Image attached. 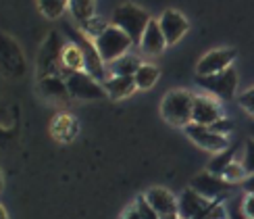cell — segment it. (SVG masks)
<instances>
[{
    "label": "cell",
    "instance_id": "1",
    "mask_svg": "<svg viewBox=\"0 0 254 219\" xmlns=\"http://www.w3.org/2000/svg\"><path fill=\"white\" fill-rule=\"evenodd\" d=\"M192 109H194V94L188 90H171L163 98L161 113L167 123L177 128H188L192 123Z\"/></svg>",
    "mask_w": 254,
    "mask_h": 219
},
{
    "label": "cell",
    "instance_id": "2",
    "mask_svg": "<svg viewBox=\"0 0 254 219\" xmlns=\"http://www.w3.org/2000/svg\"><path fill=\"white\" fill-rule=\"evenodd\" d=\"M111 23L115 27L123 29L125 34L131 38L133 44L140 46L144 31H146L148 23H150V15H148L144 8L135 6V4H121V6L115 8Z\"/></svg>",
    "mask_w": 254,
    "mask_h": 219
},
{
    "label": "cell",
    "instance_id": "3",
    "mask_svg": "<svg viewBox=\"0 0 254 219\" xmlns=\"http://www.w3.org/2000/svg\"><path fill=\"white\" fill-rule=\"evenodd\" d=\"M94 44H96V48H98L100 59L107 63V65H111V63H115L117 59L127 55V50L133 46V42L123 29L115 27L111 23V25L104 27V31L96 40H94Z\"/></svg>",
    "mask_w": 254,
    "mask_h": 219
},
{
    "label": "cell",
    "instance_id": "4",
    "mask_svg": "<svg viewBox=\"0 0 254 219\" xmlns=\"http://www.w3.org/2000/svg\"><path fill=\"white\" fill-rule=\"evenodd\" d=\"M67 34H69L71 42H75V44L81 48V52H83V61H86V73H88V75H92L94 79H98L100 83H104L111 75H107V73H109L107 63L100 59L98 48H96V44H94V40L88 38L83 31H75V29H71V27H67Z\"/></svg>",
    "mask_w": 254,
    "mask_h": 219
},
{
    "label": "cell",
    "instance_id": "5",
    "mask_svg": "<svg viewBox=\"0 0 254 219\" xmlns=\"http://www.w3.org/2000/svg\"><path fill=\"white\" fill-rule=\"evenodd\" d=\"M196 81L202 90H206L208 94H213V96H217L221 100H231L236 96V90H238V73L234 67L221 71L217 75L196 77Z\"/></svg>",
    "mask_w": 254,
    "mask_h": 219
},
{
    "label": "cell",
    "instance_id": "6",
    "mask_svg": "<svg viewBox=\"0 0 254 219\" xmlns=\"http://www.w3.org/2000/svg\"><path fill=\"white\" fill-rule=\"evenodd\" d=\"M63 42L59 38V34H50V38L46 40L44 48L40 52V75L42 77H48V75H61V77H69V73L63 67Z\"/></svg>",
    "mask_w": 254,
    "mask_h": 219
},
{
    "label": "cell",
    "instance_id": "7",
    "mask_svg": "<svg viewBox=\"0 0 254 219\" xmlns=\"http://www.w3.org/2000/svg\"><path fill=\"white\" fill-rule=\"evenodd\" d=\"M67 90H69V96L81 98V100H100L107 96V90H104L102 83L98 79H94L92 75H88L86 71L69 73Z\"/></svg>",
    "mask_w": 254,
    "mask_h": 219
},
{
    "label": "cell",
    "instance_id": "8",
    "mask_svg": "<svg viewBox=\"0 0 254 219\" xmlns=\"http://www.w3.org/2000/svg\"><path fill=\"white\" fill-rule=\"evenodd\" d=\"M236 57H238V52L234 48H217V50L206 52L196 65V77L217 75V73L229 69L234 65Z\"/></svg>",
    "mask_w": 254,
    "mask_h": 219
},
{
    "label": "cell",
    "instance_id": "9",
    "mask_svg": "<svg viewBox=\"0 0 254 219\" xmlns=\"http://www.w3.org/2000/svg\"><path fill=\"white\" fill-rule=\"evenodd\" d=\"M192 190H196L200 196H204L206 201L210 203H221V198L227 196L231 184H227L221 175H215L210 171H204V173H198L192 184H190Z\"/></svg>",
    "mask_w": 254,
    "mask_h": 219
},
{
    "label": "cell",
    "instance_id": "10",
    "mask_svg": "<svg viewBox=\"0 0 254 219\" xmlns=\"http://www.w3.org/2000/svg\"><path fill=\"white\" fill-rule=\"evenodd\" d=\"M186 134L192 138V142H196L200 148H204L208 152H223L225 148H229V140L227 136H221L217 132H213L206 125H198V123H190L186 128Z\"/></svg>",
    "mask_w": 254,
    "mask_h": 219
},
{
    "label": "cell",
    "instance_id": "11",
    "mask_svg": "<svg viewBox=\"0 0 254 219\" xmlns=\"http://www.w3.org/2000/svg\"><path fill=\"white\" fill-rule=\"evenodd\" d=\"M0 67L8 75L21 77L25 73V59L21 48L8 36H0Z\"/></svg>",
    "mask_w": 254,
    "mask_h": 219
},
{
    "label": "cell",
    "instance_id": "12",
    "mask_svg": "<svg viewBox=\"0 0 254 219\" xmlns=\"http://www.w3.org/2000/svg\"><path fill=\"white\" fill-rule=\"evenodd\" d=\"M223 117V111H221V104L206 96V94H200V96H194V109H192V123L198 125H206L210 128L215 121H219Z\"/></svg>",
    "mask_w": 254,
    "mask_h": 219
},
{
    "label": "cell",
    "instance_id": "13",
    "mask_svg": "<svg viewBox=\"0 0 254 219\" xmlns=\"http://www.w3.org/2000/svg\"><path fill=\"white\" fill-rule=\"evenodd\" d=\"M158 25H161V29H163L167 44H175V42H179L186 36V31L190 29L188 19L179 13V10H173V8L165 10V13L161 15Z\"/></svg>",
    "mask_w": 254,
    "mask_h": 219
},
{
    "label": "cell",
    "instance_id": "14",
    "mask_svg": "<svg viewBox=\"0 0 254 219\" xmlns=\"http://www.w3.org/2000/svg\"><path fill=\"white\" fill-rule=\"evenodd\" d=\"M210 205L213 203L206 201L204 196H200L196 190L188 188V190H184L182 196L177 198V215L182 219H198Z\"/></svg>",
    "mask_w": 254,
    "mask_h": 219
},
{
    "label": "cell",
    "instance_id": "15",
    "mask_svg": "<svg viewBox=\"0 0 254 219\" xmlns=\"http://www.w3.org/2000/svg\"><path fill=\"white\" fill-rule=\"evenodd\" d=\"M144 198L158 215L177 213V198L169 192L167 188H150V190L144 194Z\"/></svg>",
    "mask_w": 254,
    "mask_h": 219
},
{
    "label": "cell",
    "instance_id": "16",
    "mask_svg": "<svg viewBox=\"0 0 254 219\" xmlns=\"http://www.w3.org/2000/svg\"><path fill=\"white\" fill-rule=\"evenodd\" d=\"M167 46L169 44L165 40V34H163L161 25H158V21L150 19V23H148L144 36H142V42H140L142 52H146V55H161Z\"/></svg>",
    "mask_w": 254,
    "mask_h": 219
},
{
    "label": "cell",
    "instance_id": "17",
    "mask_svg": "<svg viewBox=\"0 0 254 219\" xmlns=\"http://www.w3.org/2000/svg\"><path fill=\"white\" fill-rule=\"evenodd\" d=\"M102 86H104V90H107V96H111L115 100L129 96L131 92L137 90L133 77H125V75H111Z\"/></svg>",
    "mask_w": 254,
    "mask_h": 219
},
{
    "label": "cell",
    "instance_id": "18",
    "mask_svg": "<svg viewBox=\"0 0 254 219\" xmlns=\"http://www.w3.org/2000/svg\"><path fill=\"white\" fill-rule=\"evenodd\" d=\"M63 67L67 73H77V71H86V61H83V52L75 42H69V44L63 46Z\"/></svg>",
    "mask_w": 254,
    "mask_h": 219
},
{
    "label": "cell",
    "instance_id": "19",
    "mask_svg": "<svg viewBox=\"0 0 254 219\" xmlns=\"http://www.w3.org/2000/svg\"><path fill=\"white\" fill-rule=\"evenodd\" d=\"M161 77V71H158L156 65H150V63H142L140 69L135 71L133 81H135V88L137 90H150L154 83Z\"/></svg>",
    "mask_w": 254,
    "mask_h": 219
},
{
    "label": "cell",
    "instance_id": "20",
    "mask_svg": "<svg viewBox=\"0 0 254 219\" xmlns=\"http://www.w3.org/2000/svg\"><path fill=\"white\" fill-rule=\"evenodd\" d=\"M142 65V61L133 57V55H125L121 59H117L115 63H111L109 65V71H111V75H125V77H133L135 75V71L140 69Z\"/></svg>",
    "mask_w": 254,
    "mask_h": 219
},
{
    "label": "cell",
    "instance_id": "21",
    "mask_svg": "<svg viewBox=\"0 0 254 219\" xmlns=\"http://www.w3.org/2000/svg\"><path fill=\"white\" fill-rule=\"evenodd\" d=\"M40 88L46 96H57L63 98L67 96L69 90H67V79L61 77V75H48V77H42L40 79Z\"/></svg>",
    "mask_w": 254,
    "mask_h": 219
},
{
    "label": "cell",
    "instance_id": "22",
    "mask_svg": "<svg viewBox=\"0 0 254 219\" xmlns=\"http://www.w3.org/2000/svg\"><path fill=\"white\" fill-rule=\"evenodd\" d=\"M236 146H229V148H225L223 152H217L213 159H210V163H208V169L206 171H210V173H215V175H223V171L227 169V167L236 161Z\"/></svg>",
    "mask_w": 254,
    "mask_h": 219
},
{
    "label": "cell",
    "instance_id": "23",
    "mask_svg": "<svg viewBox=\"0 0 254 219\" xmlns=\"http://www.w3.org/2000/svg\"><path fill=\"white\" fill-rule=\"evenodd\" d=\"M69 8L79 23H86V21L94 19V13H96V0H71Z\"/></svg>",
    "mask_w": 254,
    "mask_h": 219
},
{
    "label": "cell",
    "instance_id": "24",
    "mask_svg": "<svg viewBox=\"0 0 254 219\" xmlns=\"http://www.w3.org/2000/svg\"><path fill=\"white\" fill-rule=\"evenodd\" d=\"M69 2L71 0H38V6L48 19H57V17H61L63 13H65Z\"/></svg>",
    "mask_w": 254,
    "mask_h": 219
},
{
    "label": "cell",
    "instance_id": "25",
    "mask_svg": "<svg viewBox=\"0 0 254 219\" xmlns=\"http://www.w3.org/2000/svg\"><path fill=\"white\" fill-rule=\"evenodd\" d=\"M221 177H223L227 184H238V182L242 184V182H244L246 177H248V171L244 169V165H242L240 161H234V163H231L227 169L223 171V175H221Z\"/></svg>",
    "mask_w": 254,
    "mask_h": 219
},
{
    "label": "cell",
    "instance_id": "26",
    "mask_svg": "<svg viewBox=\"0 0 254 219\" xmlns=\"http://www.w3.org/2000/svg\"><path fill=\"white\" fill-rule=\"evenodd\" d=\"M242 165H244L248 175H254V138L246 140V144H244V159H242Z\"/></svg>",
    "mask_w": 254,
    "mask_h": 219
},
{
    "label": "cell",
    "instance_id": "27",
    "mask_svg": "<svg viewBox=\"0 0 254 219\" xmlns=\"http://www.w3.org/2000/svg\"><path fill=\"white\" fill-rule=\"evenodd\" d=\"M135 207H137V211H140V217H142V219H161V215H158L154 209L148 205V201H146L144 196H137Z\"/></svg>",
    "mask_w": 254,
    "mask_h": 219
},
{
    "label": "cell",
    "instance_id": "28",
    "mask_svg": "<svg viewBox=\"0 0 254 219\" xmlns=\"http://www.w3.org/2000/svg\"><path fill=\"white\" fill-rule=\"evenodd\" d=\"M238 102H240V107L244 109L246 113H250L252 117H254V86L250 88V90H246L242 96L238 98Z\"/></svg>",
    "mask_w": 254,
    "mask_h": 219
},
{
    "label": "cell",
    "instance_id": "29",
    "mask_svg": "<svg viewBox=\"0 0 254 219\" xmlns=\"http://www.w3.org/2000/svg\"><path fill=\"white\" fill-rule=\"evenodd\" d=\"M210 130L221 134V136H227L231 130H234V123H231V119H227V117H221L219 121H215L213 125H210Z\"/></svg>",
    "mask_w": 254,
    "mask_h": 219
},
{
    "label": "cell",
    "instance_id": "30",
    "mask_svg": "<svg viewBox=\"0 0 254 219\" xmlns=\"http://www.w3.org/2000/svg\"><path fill=\"white\" fill-rule=\"evenodd\" d=\"M225 209H227V217H231V219H248L244 215V211H242V201L240 198H234V203L227 205Z\"/></svg>",
    "mask_w": 254,
    "mask_h": 219
},
{
    "label": "cell",
    "instance_id": "31",
    "mask_svg": "<svg viewBox=\"0 0 254 219\" xmlns=\"http://www.w3.org/2000/svg\"><path fill=\"white\" fill-rule=\"evenodd\" d=\"M242 211L248 219H254V194H246L242 198Z\"/></svg>",
    "mask_w": 254,
    "mask_h": 219
},
{
    "label": "cell",
    "instance_id": "32",
    "mask_svg": "<svg viewBox=\"0 0 254 219\" xmlns=\"http://www.w3.org/2000/svg\"><path fill=\"white\" fill-rule=\"evenodd\" d=\"M242 190L246 194H254V175H248L244 182H242Z\"/></svg>",
    "mask_w": 254,
    "mask_h": 219
},
{
    "label": "cell",
    "instance_id": "33",
    "mask_svg": "<svg viewBox=\"0 0 254 219\" xmlns=\"http://www.w3.org/2000/svg\"><path fill=\"white\" fill-rule=\"evenodd\" d=\"M121 219H142V217H140V211H137V207H135V205H131V207L123 213V217H121Z\"/></svg>",
    "mask_w": 254,
    "mask_h": 219
},
{
    "label": "cell",
    "instance_id": "34",
    "mask_svg": "<svg viewBox=\"0 0 254 219\" xmlns=\"http://www.w3.org/2000/svg\"><path fill=\"white\" fill-rule=\"evenodd\" d=\"M0 219H8V213H6V209L0 205Z\"/></svg>",
    "mask_w": 254,
    "mask_h": 219
},
{
    "label": "cell",
    "instance_id": "35",
    "mask_svg": "<svg viewBox=\"0 0 254 219\" xmlns=\"http://www.w3.org/2000/svg\"><path fill=\"white\" fill-rule=\"evenodd\" d=\"M161 219H182L177 213H171V215H161Z\"/></svg>",
    "mask_w": 254,
    "mask_h": 219
},
{
    "label": "cell",
    "instance_id": "36",
    "mask_svg": "<svg viewBox=\"0 0 254 219\" xmlns=\"http://www.w3.org/2000/svg\"><path fill=\"white\" fill-rule=\"evenodd\" d=\"M0 192H2V173H0Z\"/></svg>",
    "mask_w": 254,
    "mask_h": 219
}]
</instances>
